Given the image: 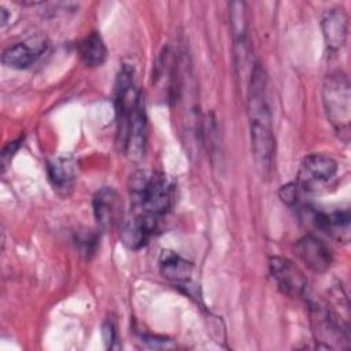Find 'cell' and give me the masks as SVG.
<instances>
[{
    "label": "cell",
    "mask_w": 351,
    "mask_h": 351,
    "mask_svg": "<svg viewBox=\"0 0 351 351\" xmlns=\"http://www.w3.org/2000/svg\"><path fill=\"white\" fill-rule=\"evenodd\" d=\"M247 111L255 163L262 174H269L273 169L276 141L267 100L266 74L259 64H255L251 70L247 90Z\"/></svg>",
    "instance_id": "6da1fadb"
},
{
    "label": "cell",
    "mask_w": 351,
    "mask_h": 351,
    "mask_svg": "<svg viewBox=\"0 0 351 351\" xmlns=\"http://www.w3.org/2000/svg\"><path fill=\"white\" fill-rule=\"evenodd\" d=\"M129 191L138 211L163 217L173 202V184L159 171L137 170L130 176Z\"/></svg>",
    "instance_id": "7a4b0ae2"
},
{
    "label": "cell",
    "mask_w": 351,
    "mask_h": 351,
    "mask_svg": "<svg viewBox=\"0 0 351 351\" xmlns=\"http://www.w3.org/2000/svg\"><path fill=\"white\" fill-rule=\"evenodd\" d=\"M322 103L328 121L346 143L350 137L351 90L347 75L341 71L330 73L322 85Z\"/></svg>",
    "instance_id": "3957f363"
},
{
    "label": "cell",
    "mask_w": 351,
    "mask_h": 351,
    "mask_svg": "<svg viewBox=\"0 0 351 351\" xmlns=\"http://www.w3.org/2000/svg\"><path fill=\"white\" fill-rule=\"evenodd\" d=\"M134 71L129 64H123L115 81V114H117V144L123 149L130 115L141 96L134 85Z\"/></svg>",
    "instance_id": "277c9868"
},
{
    "label": "cell",
    "mask_w": 351,
    "mask_h": 351,
    "mask_svg": "<svg viewBox=\"0 0 351 351\" xmlns=\"http://www.w3.org/2000/svg\"><path fill=\"white\" fill-rule=\"evenodd\" d=\"M313 332L321 343H326V348L341 347V341H348V326L343 322L341 317L339 318L330 308L324 304L314 303L310 308Z\"/></svg>",
    "instance_id": "5b68a950"
},
{
    "label": "cell",
    "mask_w": 351,
    "mask_h": 351,
    "mask_svg": "<svg viewBox=\"0 0 351 351\" xmlns=\"http://www.w3.org/2000/svg\"><path fill=\"white\" fill-rule=\"evenodd\" d=\"M269 274L276 288L291 298H300L307 289V277L288 258L271 256L269 259Z\"/></svg>",
    "instance_id": "8992f818"
},
{
    "label": "cell",
    "mask_w": 351,
    "mask_h": 351,
    "mask_svg": "<svg viewBox=\"0 0 351 351\" xmlns=\"http://www.w3.org/2000/svg\"><path fill=\"white\" fill-rule=\"evenodd\" d=\"M336 171L337 162L332 156L311 154L302 160L296 184L304 191H315L333 178Z\"/></svg>",
    "instance_id": "52a82bcc"
},
{
    "label": "cell",
    "mask_w": 351,
    "mask_h": 351,
    "mask_svg": "<svg viewBox=\"0 0 351 351\" xmlns=\"http://www.w3.org/2000/svg\"><path fill=\"white\" fill-rule=\"evenodd\" d=\"M160 217L136 211L129 218L123 219L121 226V239L130 250H140L148 244L151 237L159 229Z\"/></svg>",
    "instance_id": "ba28073f"
},
{
    "label": "cell",
    "mask_w": 351,
    "mask_h": 351,
    "mask_svg": "<svg viewBox=\"0 0 351 351\" xmlns=\"http://www.w3.org/2000/svg\"><path fill=\"white\" fill-rule=\"evenodd\" d=\"M147 130H148V122H147L145 100H144V95L141 93L130 115L126 140L122 149L125 155L133 162H140L145 156L147 137H148Z\"/></svg>",
    "instance_id": "9c48e42d"
},
{
    "label": "cell",
    "mask_w": 351,
    "mask_h": 351,
    "mask_svg": "<svg viewBox=\"0 0 351 351\" xmlns=\"http://www.w3.org/2000/svg\"><path fill=\"white\" fill-rule=\"evenodd\" d=\"M92 206L100 229L108 230L123 222V200L114 188L104 186L99 189L93 196Z\"/></svg>",
    "instance_id": "30bf717a"
},
{
    "label": "cell",
    "mask_w": 351,
    "mask_h": 351,
    "mask_svg": "<svg viewBox=\"0 0 351 351\" xmlns=\"http://www.w3.org/2000/svg\"><path fill=\"white\" fill-rule=\"evenodd\" d=\"M293 252L304 266L315 273H325L333 262L329 247L313 234H306L296 240Z\"/></svg>",
    "instance_id": "8fae6325"
},
{
    "label": "cell",
    "mask_w": 351,
    "mask_h": 351,
    "mask_svg": "<svg viewBox=\"0 0 351 351\" xmlns=\"http://www.w3.org/2000/svg\"><path fill=\"white\" fill-rule=\"evenodd\" d=\"M47 47L48 43L44 37H30L5 48L1 55V62L10 69L25 70L38 60V58L45 52Z\"/></svg>",
    "instance_id": "7c38bea8"
},
{
    "label": "cell",
    "mask_w": 351,
    "mask_h": 351,
    "mask_svg": "<svg viewBox=\"0 0 351 351\" xmlns=\"http://www.w3.org/2000/svg\"><path fill=\"white\" fill-rule=\"evenodd\" d=\"M322 33L326 47L330 51H339L346 45L348 34V16L343 7H333L322 16Z\"/></svg>",
    "instance_id": "4fadbf2b"
},
{
    "label": "cell",
    "mask_w": 351,
    "mask_h": 351,
    "mask_svg": "<svg viewBox=\"0 0 351 351\" xmlns=\"http://www.w3.org/2000/svg\"><path fill=\"white\" fill-rule=\"evenodd\" d=\"M313 225L328 236L347 243L350 240V211L337 210L333 213L311 211Z\"/></svg>",
    "instance_id": "5bb4252c"
},
{
    "label": "cell",
    "mask_w": 351,
    "mask_h": 351,
    "mask_svg": "<svg viewBox=\"0 0 351 351\" xmlns=\"http://www.w3.org/2000/svg\"><path fill=\"white\" fill-rule=\"evenodd\" d=\"M159 269L165 278L174 284H186L192 277L193 266L174 251L163 250L159 255Z\"/></svg>",
    "instance_id": "9a60e30c"
},
{
    "label": "cell",
    "mask_w": 351,
    "mask_h": 351,
    "mask_svg": "<svg viewBox=\"0 0 351 351\" xmlns=\"http://www.w3.org/2000/svg\"><path fill=\"white\" fill-rule=\"evenodd\" d=\"M77 49L81 62L86 67L101 66L107 59V47L97 32H92L84 37L78 43Z\"/></svg>",
    "instance_id": "2e32d148"
},
{
    "label": "cell",
    "mask_w": 351,
    "mask_h": 351,
    "mask_svg": "<svg viewBox=\"0 0 351 351\" xmlns=\"http://www.w3.org/2000/svg\"><path fill=\"white\" fill-rule=\"evenodd\" d=\"M48 177L52 185L58 189H67L73 185L77 171L75 162L71 158H52L47 163Z\"/></svg>",
    "instance_id": "e0dca14e"
},
{
    "label": "cell",
    "mask_w": 351,
    "mask_h": 351,
    "mask_svg": "<svg viewBox=\"0 0 351 351\" xmlns=\"http://www.w3.org/2000/svg\"><path fill=\"white\" fill-rule=\"evenodd\" d=\"M74 243L75 247L80 252V255L89 261L92 256L96 254L97 247H99V233L92 230V229H82L78 230L74 236Z\"/></svg>",
    "instance_id": "ac0fdd59"
},
{
    "label": "cell",
    "mask_w": 351,
    "mask_h": 351,
    "mask_svg": "<svg viewBox=\"0 0 351 351\" xmlns=\"http://www.w3.org/2000/svg\"><path fill=\"white\" fill-rule=\"evenodd\" d=\"M298 195H299V185L296 182H289L285 184L280 188L278 196L285 203L287 206H293L298 202Z\"/></svg>",
    "instance_id": "d6986e66"
},
{
    "label": "cell",
    "mask_w": 351,
    "mask_h": 351,
    "mask_svg": "<svg viewBox=\"0 0 351 351\" xmlns=\"http://www.w3.org/2000/svg\"><path fill=\"white\" fill-rule=\"evenodd\" d=\"M19 144H21V138L14 140V141H10V143L4 147L3 152H1V167H3V171H5V166H7L8 162L11 160L14 152L19 148Z\"/></svg>",
    "instance_id": "ffe728a7"
},
{
    "label": "cell",
    "mask_w": 351,
    "mask_h": 351,
    "mask_svg": "<svg viewBox=\"0 0 351 351\" xmlns=\"http://www.w3.org/2000/svg\"><path fill=\"white\" fill-rule=\"evenodd\" d=\"M103 340L106 343V346L108 348H112L114 347V341L117 340V330H115V326L111 321H106L103 324Z\"/></svg>",
    "instance_id": "44dd1931"
},
{
    "label": "cell",
    "mask_w": 351,
    "mask_h": 351,
    "mask_svg": "<svg viewBox=\"0 0 351 351\" xmlns=\"http://www.w3.org/2000/svg\"><path fill=\"white\" fill-rule=\"evenodd\" d=\"M0 14H1V19H0V22H1V25H5V22H7V18H8L7 10L1 7V8H0Z\"/></svg>",
    "instance_id": "7402d4cb"
}]
</instances>
